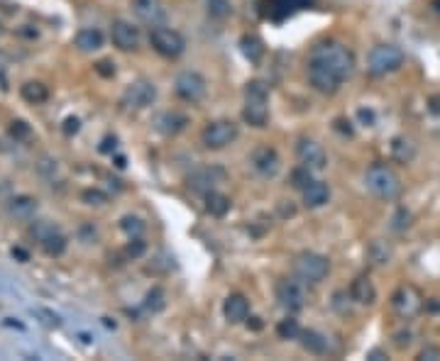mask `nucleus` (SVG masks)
<instances>
[{"label": "nucleus", "mask_w": 440, "mask_h": 361, "mask_svg": "<svg viewBox=\"0 0 440 361\" xmlns=\"http://www.w3.org/2000/svg\"><path fill=\"white\" fill-rule=\"evenodd\" d=\"M355 71V54L340 42L318 45L308 61V81L318 93L333 95Z\"/></svg>", "instance_id": "1"}, {"label": "nucleus", "mask_w": 440, "mask_h": 361, "mask_svg": "<svg viewBox=\"0 0 440 361\" xmlns=\"http://www.w3.org/2000/svg\"><path fill=\"white\" fill-rule=\"evenodd\" d=\"M242 118L252 127H265L269 120V88L262 81H250L245 88V108Z\"/></svg>", "instance_id": "2"}, {"label": "nucleus", "mask_w": 440, "mask_h": 361, "mask_svg": "<svg viewBox=\"0 0 440 361\" xmlns=\"http://www.w3.org/2000/svg\"><path fill=\"white\" fill-rule=\"evenodd\" d=\"M365 186L372 195L382 200H394L401 193V178L386 163H372L365 173Z\"/></svg>", "instance_id": "3"}, {"label": "nucleus", "mask_w": 440, "mask_h": 361, "mask_svg": "<svg viewBox=\"0 0 440 361\" xmlns=\"http://www.w3.org/2000/svg\"><path fill=\"white\" fill-rule=\"evenodd\" d=\"M404 64V51L394 45H379L370 51L367 56V69H370L372 76H386L394 74V71L401 69Z\"/></svg>", "instance_id": "4"}, {"label": "nucleus", "mask_w": 440, "mask_h": 361, "mask_svg": "<svg viewBox=\"0 0 440 361\" xmlns=\"http://www.w3.org/2000/svg\"><path fill=\"white\" fill-rule=\"evenodd\" d=\"M150 45L157 54L166 56V59H176V56H181L186 51V40L179 35V32L171 30V27H166V25L152 27Z\"/></svg>", "instance_id": "5"}, {"label": "nucleus", "mask_w": 440, "mask_h": 361, "mask_svg": "<svg viewBox=\"0 0 440 361\" xmlns=\"http://www.w3.org/2000/svg\"><path fill=\"white\" fill-rule=\"evenodd\" d=\"M296 268V276L306 283H320L330 271V262L323 257V254H315V252H304L296 257L294 262Z\"/></svg>", "instance_id": "6"}, {"label": "nucleus", "mask_w": 440, "mask_h": 361, "mask_svg": "<svg viewBox=\"0 0 440 361\" xmlns=\"http://www.w3.org/2000/svg\"><path fill=\"white\" fill-rule=\"evenodd\" d=\"M237 139V125L233 120H215L208 122L201 132V142L205 149H226Z\"/></svg>", "instance_id": "7"}, {"label": "nucleus", "mask_w": 440, "mask_h": 361, "mask_svg": "<svg viewBox=\"0 0 440 361\" xmlns=\"http://www.w3.org/2000/svg\"><path fill=\"white\" fill-rule=\"evenodd\" d=\"M174 90L184 103H201L208 93V83L198 71H181L174 81Z\"/></svg>", "instance_id": "8"}, {"label": "nucleus", "mask_w": 440, "mask_h": 361, "mask_svg": "<svg viewBox=\"0 0 440 361\" xmlns=\"http://www.w3.org/2000/svg\"><path fill=\"white\" fill-rule=\"evenodd\" d=\"M391 305H394L396 315L409 320V317H416L423 307V298L416 291L414 286H399L391 296Z\"/></svg>", "instance_id": "9"}, {"label": "nucleus", "mask_w": 440, "mask_h": 361, "mask_svg": "<svg viewBox=\"0 0 440 361\" xmlns=\"http://www.w3.org/2000/svg\"><path fill=\"white\" fill-rule=\"evenodd\" d=\"M155 100H157V86L152 83V81H145V79L130 83L125 88V95H123V103H125L127 108H135V110L150 108Z\"/></svg>", "instance_id": "10"}, {"label": "nucleus", "mask_w": 440, "mask_h": 361, "mask_svg": "<svg viewBox=\"0 0 440 361\" xmlns=\"http://www.w3.org/2000/svg\"><path fill=\"white\" fill-rule=\"evenodd\" d=\"M276 300H279L281 307H286V310L291 312L301 310V307L306 305L304 286H301L299 281H294V278H281V281L276 283Z\"/></svg>", "instance_id": "11"}, {"label": "nucleus", "mask_w": 440, "mask_h": 361, "mask_svg": "<svg viewBox=\"0 0 440 361\" xmlns=\"http://www.w3.org/2000/svg\"><path fill=\"white\" fill-rule=\"evenodd\" d=\"M226 178V171L218 166H203V168H196L194 173L189 176V188L194 191V193H201L205 195L208 191H215V186L220 184Z\"/></svg>", "instance_id": "12"}, {"label": "nucleus", "mask_w": 440, "mask_h": 361, "mask_svg": "<svg viewBox=\"0 0 440 361\" xmlns=\"http://www.w3.org/2000/svg\"><path fill=\"white\" fill-rule=\"evenodd\" d=\"M110 40L120 51H135L140 47V30L127 20H116L110 25Z\"/></svg>", "instance_id": "13"}, {"label": "nucleus", "mask_w": 440, "mask_h": 361, "mask_svg": "<svg viewBox=\"0 0 440 361\" xmlns=\"http://www.w3.org/2000/svg\"><path fill=\"white\" fill-rule=\"evenodd\" d=\"M250 163H252V168L265 178L276 176L281 168L279 154H276V149H272V147H257L250 157Z\"/></svg>", "instance_id": "14"}, {"label": "nucleus", "mask_w": 440, "mask_h": 361, "mask_svg": "<svg viewBox=\"0 0 440 361\" xmlns=\"http://www.w3.org/2000/svg\"><path fill=\"white\" fill-rule=\"evenodd\" d=\"M132 13L140 17L142 22L152 27H159L166 22V8L162 0H132Z\"/></svg>", "instance_id": "15"}, {"label": "nucleus", "mask_w": 440, "mask_h": 361, "mask_svg": "<svg viewBox=\"0 0 440 361\" xmlns=\"http://www.w3.org/2000/svg\"><path fill=\"white\" fill-rule=\"evenodd\" d=\"M296 154H299L301 163L308 168H313V171H320V168H325V163H328V157H325V149L320 147L315 139H299V144H296Z\"/></svg>", "instance_id": "16"}, {"label": "nucleus", "mask_w": 440, "mask_h": 361, "mask_svg": "<svg viewBox=\"0 0 440 361\" xmlns=\"http://www.w3.org/2000/svg\"><path fill=\"white\" fill-rule=\"evenodd\" d=\"M223 312H226V320L237 325V322H245L250 317V300L240 293H233V296L226 298V305H223Z\"/></svg>", "instance_id": "17"}, {"label": "nucleus", "mask_w": 440, "mask_h": 361, "mask_svg": "<svg viewBox=\"0 0 440 361\" xmlns=\"http://www.w3.org/2000/svg\"><path fill=\"white\" fill-rule=\"evenodd\" d=\"M301 193H304L306 208H323V205L330 200V188H328V184H323V181H311Z\"/></svg>", "instance_id": "18"}, {"label": "nucleus", "mask_w": 440, "mask_h": 361, "mask_svg": "<svg viewBox=\"0 0 440 361\" xmlns=\"http://www.w3.org/2000/svg\"><path fill=\"white\" fill-rule=\"evenodd\" d=\"M350 298L357 303V305H372V303L377 300L375 283H372L367 276L355 278V281H352V286H350Z\"/></svg>", "instance_id": "19"}, {"label": "nucleus", "mask_w": 440, "mask_h": 361, "mask_svg": "<svg viewBox=\"0 0 440 361\" xmlns=\"http://www.w3.org/2000/svg\"><path fill=\"white\" fill-rule=\"evenodd\" d=\"M186 125H189V118L181 113H162L159 118H157V129H159L162 134H166V137H174V134L184 132Z\"/></svg>", "instance_id": "20"}, {"label": "nucleus", "mask_w": 440, "mask_h": 361, "mask_svg": "<svg viewBox=\"0 0 440 361\" xmlns=\"http://www.w3.org/2000/svg\"><path fill=\"white\" fill-rule=\"evenodd\" d=\"M105 37L100 30H95V27H84V30L76 32L74 37V45L79 47L81 51H98L100 47H103Z\"/></svg>", "instance_id": "21"}, {"label": "nucleus", "mask_w": 440, "mask_h": 361, "mask_svg": "<svg viewBox=\"0 0 440 361\" xmlns=\"http://www.w3.org/2000/svg\"><path fill=\"white\" fill-rule=\"evenodd\" d=\"M203 198H205V210H208L213 218H226V215L230 213L233 203L226 193H220V191H208Z\"/></svg>", "instance_id": "22"}, {"label": "nucleus", "mask_w": 440, "mask_h": 361, "mask_svg": "<svg viewBox=\"0 0 440 361\" xmlns=\"http://www.w3.org/2000/svg\"><path fill=\"white\" fill-rule=\"evenodd\" d=\"M8 213L17 220H30L37 213V200L30 195H15V198L8 203Z\"/></svg>", "instance_id": "23"}, {"label": "nucleus", "mask_w": 440, "mask_h": 361, "mask_svg": "<svg viewBox=\"0 0 440 361\" xmlns=\"http://www.w3.org/2000/svg\"><path fill=\"white\" fill-rule=\"evenodd\" d=\"M301 339V346H304L306 351H311V354H328V339H325L320 332L315 330H301L299 335Z\"/></svg>", "instance_id": "24"}, {"label": "nucleus", "mask_w": 440, "mask_h": 361, "mask_svg": "<svg viewBox=\"0 0 440 361\" xmlns=\"http://www.w3.org/2000/svg\"><path fill=\"white\" fill-rule=\"evenodd\" d=\"M20 95H22V100H27L30 105H42V103H47V98H49V88H47L42 81H27V83L20 88Z\"/></svg>", "instance_id": "25"}, {"label": "nucleus", "mask_w": 440, "mask_h": 361, "mask_svg": "<svg viewBox=\"0 0 440 361\" xmlns=\"http://www.w3.org/2000/svg\"><path fill=\"white\" fill-rule=\"evenodd\" d=\"M391 157L399 163H411L416 159V144L406 137H394L391 139Z\"/></svg>", "instance_id": "26"}, {"label": "nucleus", "mask_w": 440, "mask_h": 361, "mask_svg": "<svg viewBox=\"0 0 440 361\" xmlns=\"http://www.w3.org/2000/svg\"><path fill=\"white\" fill-rule=\"evenodd\" d=\"M240 51L245 54V59H250L252 64H257V61L265 56V42H262L257 35H245L240 40Z\"/></svg>", "instance_id": "27"}, {"label": "nucleus", "mask_w": 440, "mask_h": 361, "mask_svg": "<svg viewBox=\"0 0 440 361\" xmlns=\"http://www.w3.org/2000/svg\"><path fill=\"white\" fill-rule=\"evenodd\" d=\"M367 257H370V262L375 264V266H386V264H391L394 252H391V247L386 242L375 239V242L370 244V249H367Z\"/></svg>", "instance_id": "28"}, {"label": "nucleus", "mask_w": 440, "mask_h": 361, "mask_svg": "<svg viewBox=\"0 0 440 361\" xmlns=\"http://www.w3.org/2000/svg\"><path fill=\"white\" fill-rule=\"evenodd\" d=\"M40 244H42V249H45V254H49V257H61V254L66 252V237L59 232V230H54V232Z\"/></svg>", "instance_id": "29"}, {"label": "nucleus", "mask_w": 440, "mask_h": 361, "mask_svg": "<svg viewBox=\"0 0 440 361\" xmlns=\"http://www.w3.org/2000/svg\"><path fill=\"white\" fill-rule=\"evenodd\" d=\"M164 305H166V293H164V288H152L150 293H147V298H145V310L147 312H159V310H164Z\"/></svg>", "instance_id": "30"}, {"label": "nucleus", "mask_w": 440, "mask_h": 361, "mask_svg": "<svg viewBox=\"0 0 440 361\" xmlns=\"http://www.w3.org/2000/svg\"><path fill=\"white\" fill-rule=\"evenodd\" d=\"M205 8H208V15L213 20H226L233 13L230 0H205Z\"/></svg>", "instance_id": "31"}, {"label": "nucleus", "mask_w": 440, "mask_h": 361, "mask_svg": "<svg viewBox=\"0 0 440 361\" xmlns=\"http://www.w3.org/2000/svg\"><path fill=\"white\" fill-rule=\"evenodd\" d=\"M120 230L127 234V237H142L145 223H142L140 218H135V215H125V218L120 220Z\"/></svg>", "instance_id": "32"}, {"label": "nucleus", "mask_w": 440, "mask_h": 361, "mask_svg": "<svg viewBox=\"0 0 440 361\" xmlns=\"http://www.w3.org/2000/svg\"><path fill=\"white\" fill-rule=\"evenodd\" d=\"M276 335H279L281 339H299L301 335L299 322H296L294 317H286V320H281L279 325H276Z\"/></svg>", "instance_id": "33"}, {"label": "nucleus", "mask_w": 440, "mask_h": 361, "mask_svg": "<svg viewBox=\"0 0 440 361\" xmlns=\"http://www.w3.org/2000/svg\"><path fill=\"white\" fill-rule=\"evenodd\" d=\"M311 171H313V168L304 166V163H301L299 168H294V173H291V186H294V188H301V191H304L306 186H308L311 181H313Z\"/></svg>", "instance_id": "34"}, {"label": "nucleus", "mask_w": 440, "mask_h": 361, "mask_svg": "<svg viewBox=\"0 0 440 361\" xmlns=\"http://www.w3.org/2000/svg\"><path fill=\"white\" fill-rule=\"evenodd\" d=\"M32 134L30 125L25 122V120H13L10 122V137L15 139V142H20V139H27Z\"/></svg>", "instance_id": "35"}, {"label": "nucleus", "mask_w": 440, "mask_h": 361, "mask_svg": "<svg viewBox=\"0 0 440 361\" xmlns=\"http://www.w3.org/2000/svg\"><path fill=\"white\" fill-rule=\"evenodd\" d=\"M391 227L396 230V232H404V230H409L411 227V213L406 208H399L396 210V215H394V220H391Z\"/></svg>", "instance_id": "36"}, {"label": "nucleus", "mask_w": 440, "mask_h": 361, "mask_svg": "<svg viewBox=\"0 0 440 361\" xmlns=\"http://www.w3.org/2000/svg\"><path fill=\"white\" fill-rule=\"evenodd\" d=\"M54 230H56V227H54V225H49V223H35V225L30 227V234L37 239V242H45V239L49 237V234L54 232Z\"/></svg>", "instance_id": "37"}, {"label": "nucleus", "mask_w": 440, "mask_h": 361, "mask_svg": "<svg viewBox=\"0 0 440 361\" xmlns=\"http://www.w3.org/2000/svg\"><path fill=\"white\" fill-rule=\"evenodd\" d=\"M84 200L88 205H105L108 203V195L98 188H88V191H84Z\"/></svg>", "instance_id": "38"}, {"label": "nucleus", "mask_w": 440, "mask_h": 361, "mask_svg": "<svg viewBox=\"0 0 440 361\" xmlns=\"http://www.w3.org/2000/svg\"><path fill=\"white\" fill-rule=\"evenodd\" d=\"M145 249H147V244L142 242V237H130V244H127V257H132V259H137V257H142L145 254Z\"/></svg>", "instance_id": "39"}, {"label": "nucleus", "mask_w": 440, "mask_h": 361, "mask_svg": "<svg viewBox=\"0 0 440 361\" xmlns=\"http://www.w3.org/2000/svg\"><path fill=\"white\" fill-rule=\"evenodd\" d=\"M93 69H95V74L103 76V79H113V76H116V64H113V61H108V59L98 61Z\"/></svg>", "instance_id": "40"}, {"label": "nucleus", "mask_w": 440, "mask_h": 361, "mask_svg": "<svg viewBox=\"0 0 440 361\" xmlns=\"http://www.w3.org/2000/svg\"><path fill=\"white\" fill-rule=\"evenodd\" d=\"M411 342H414V335H411L409 330H401L394 335V344L399 346V349H406V346H411Z\"/></svg>", "instance_id": "41"}, {"label": "nucleus", "mask_w": 440, "mask_h": 361, "mask_svg": "<svg viewBox=\"0 0 440 361\" xmlns=\"http://www.w3.org/2000/svg\"><path fill=\"white\" fill-rule=\"evenodd\" d=\"M79 129H81V120L79 118H66L64 120V134H69V137H71V134H76Z\"/></svg>", "instance_id": "42"}, {"label": "nucleus", "mask_w": 440, "mask_h": 361, "mask_svg": "<svg viewBox=\"0 0 440 361\" xmlns=\"http://www.w3.org/2000/svg\"><path fill=\"white\" fill-rule=\"evenodd\" d=\"M116 147H118V139L110 137V134H108V137H103V142H100V152H103V154H113V152H116Z\"/></svg>", "instance_id": "43"}, {"label": "nucleus", "mask_w": 440, "mask_h": 361, "mask_svg": "<svg viewBox=\"0 0 440 361\" xmlns=\"http://www.w3.org/2000/svg\"><path fill=\"white\" fill-rule=\"evenodd\" d=\"M418 359H421V361H425V359H428V361L440 359V349H438V346H425V349L418 354Z\"/></svg>", "instance_id": "44"}, {"label": "nucleus", "mask_w": 440, "mask_h": 361, "mask_svg": "<svg viewBox=\"0 0 440 361\" xmlns=\"http://www.w3.org/2000/svg\"><path fill=\"white\" fill-rule=\"evenodd\" d=\"M357 115H360V120L365 122V127H372V125H375V113H372V110L360 108L357 110Z\"/></svg>", "instance_id": "45"}, {"label": "nucleus", "mask_w": 440, "mask_h": 361, "mask_svg": "<svg viewBox=\"0 0 440 361\" xmlns=\"http://www.w3.org/2000/svg\"><path fill=\"white\" fill-rule=\"evenodd\" d=\"M367 359H372V361H382V359H386V354L382 349H372L370 354H367Z\"/></svg>", "instance_id": "46"}, {"label": "nucleus", "mask_w": 440, "mask_h": 361, "mask_svg": "<svg viewBox=\"0 0 440 361\" xmlns=\"http://www.w3.org/2000/svg\"><path fill=\"white\" fill-rule=\"evenodd\" d=\"M247 327H252V330H262L260 317H250V320H247Z\"/></svg>", "instance_id": "47"}, {"label": "nucleus", "mask_w": 440, "mask_h": 361, "mask_svg": "<svg viewBox=\"0 0 440 361\" xmlns=\"http://www.w3.org/2000/svg\"><path fill=\"white\" fill-rule=\"evenodd\" d=\"M13 257H17L20 262H27V259H30V257H27L25 249H13Z\"/></svg>", "instance_id": "48"}, {"label": "nucleus", "mask_w": 440, "mask_h": 361, "mask_svg": "<svg viewBox=\"0 0 440 361\" xmlns=\"http://www.w3.org/2000/svg\"><path fill=\"white\" fill-rule=\"evenodd\" d=\"M430 103H433V105H430V110L440 115V98H433V100H430Z\"/></svg>", "instance_id": "49"}, {"label": "nucleus", "mask_w": 440, "mask_h": 361, "mask_svg": "<svg viewBox=\"0 0 440 361\" xmlns=\"http://www.w3.org/2000/svg\"><path fill=\"white\" fill-rule=\"evenodd\" d=\"M435 8H438V10H440V0H435Z\"/></svg>", "instance_id": "50"}, {"label": "nucleus", "mask_w": 440, "mask_h": 361, "mask_svg": "<svg viewBox=\"0 0 440 361\" xmlns=\"http://www.w3.org/2000/svg\"><path fill=\"white\" fill-rule=\"evenodd\" d=\"M0 32H3V27H0Z\"/></svg>", "instance_id": "51"}]
</instances>
